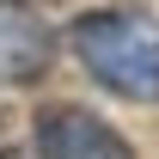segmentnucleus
I'll return each mask as SVG.
<instances>
[{
  "instance_id": "nucleus-1",
  "label": "nucleus",
  "mask_w": 159,
  "mask_h": 159,
  "mask_svg": "<svg viewBox=\"0 0 159 159\" xmlns=\"http://www.w3.org/2000/svg\"><path fill=\"white\" fill-rule=\"evenodd\" d=\"M74 55L116 98H159V25L147 12H86L74 19Z\"/></svg>"
},
{
  "instance_id": "nucleus-2",
  "label": "nucleus",
  "mask_w": 159,
  "mask_h": 159,
  "mask_svg": "<svg viewBox=\"0 0 159 159\" xmlns=\"http://www.w3.org/2000/svg\"><path fill=\"white\" fill-rule=\"evenodd\" d=\"M37 159H135V147L80 104H49L37 116Z\"/></svg>"
},
{
  "instance_id": "nucleus-5",
  "label": "nucleus",
  "mask_w": 159,
  "mask_h": 159,
  "mask_svg": "<svg viewBox=\"0 0 159 159\" xmlns=\"http://www.w3.org/2000/svg\"><path fill=\"white\" fill-rule=\"evenodd\" d=\"M0 159H25V153H0Z\"/></svg>"
},
{
  "instance_id": "nucleus-3",
  "label": "nucleus",
  "mask_w": 159,
  "mask_h": 159,
  "mask_svg": "<svg viewBox=\"0 0 159 159\" xmlns=\"http://www.w3.org/2000/svg\"><path fill=\"white\" fill-rule=\"evenodd\" d=\"M55 67V31L31 0H0V86H37Z\"/></svg>"
},
{
  "instance_id": "nucleus-4",
  "label": "nucleus",
  "mask_w": 159,
  "mask_h": 159,
  "mask_svg": "<svg viewBox=\"0 0 159 159\" xmlns=\"http://www.w3.org/2000/svg\"><path fill=\"white\" fill-rule=\"evenodd\" d=\"M31 6H61V0H31Z\"/></svg>"
}]
</instances>
